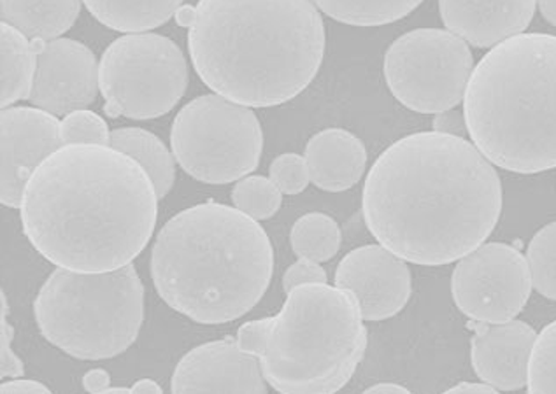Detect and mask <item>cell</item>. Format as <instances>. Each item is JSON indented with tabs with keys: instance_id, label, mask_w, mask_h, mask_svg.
I'll list each match as a JSON object with an SVG mask.
<instances>
[{
	"instance_id": "cell-1",
	"label": "cell",
	"mask_w": 556,
	"mask_h": 394,
	"mask_svg": "<svg viewBox=\"0 0 556 394\" xmlns=\"http://www.w3.org/2000/svg\"><path fill=\"white\" fill-rule=\"evenodd\" d=\"M501 177L464 137L418 131L379 154L362 214L379 244L406 262L443 267L492 236L501 219Z\"/></svg>"
},
{
	"instance_id": "cell-2",
	"label": "cell",
	"mask_w": 556,
	"mask_h": 394,
	"mask_svg": "<svg viewBox=\"0 0 556 394\" xmlns=\"http://www.w3.org/2000/svg\"><path fill=\"white\" fill-rule=\"evenodd\" d=\"M155 182L104 144H65L30 176L20 204L37 253L74 272H111L144 251L159 214Z\"/></svg>"
},
{
	"instance_id": "cell-3",
	"label": "cell",
	"mask_w": 556,
	"mask_h": 394,
	"mask_svg": "<svg viewBox=\"0 0 556 394\" xmlns=\"http://www.w3.org/2000/svg\"><path fill=\"white\" fill-rule=\"evenodd\" d=\"M188 50L205 87L248 107L301 96L325 55L313 0H199Z\"/></svg>"
},
{
	"instance_id": "cell-4",
	"label": "cell",
	"mask_w": 556,
	"mask_h": 394,
	"mask_svg": "<svg viewBox=\"0 0 556 394\" xmlns=\"http://www.w3.org/2000/svg\"><path fill=\"white\" fill-rule=\"evenodd\" d=\"M274 250L255 218L205 202L165 223L151 250V279L165 304L199 325L242 318L273 281Z\"/></svg>"
},
{
	"instance_id": "cell-5",
	"label": "cell",
	"mask_w": 556,
	"mask_h": 394,
	"mask_svg": "<svg viewBox=\"0 0 556 394\" xmlns=\"http://www.w3.org/2000/svg\"><path fill=\"white\" fill-rule=\"evenodd\" d=\"M470 141L498 168H556V36L518 34L479 60L464 97Z\"/></svg>"
},
{
	"instance_id": "cell-6",
	"label": "cell",
	"mask_w": 556,
	"mask_h": 394,
	"mask_svg": "<svg viewBox=\"0 0 556 394\" xmlns=\"http://www.w3.org/2000/svg\"><path fill=\"white\" fill-rule=\"evenodd\" d=\"M352 291L307 282L278 316L242 325L239 347L261 358L265 381L283 394H330L352 381L367 351V328Z\"/></svg>"
},
{
	"instance_id": "cell-7",
	"label": "cell",
	"mask_w": 556,
	"mask_h": 394,
	"mask_svg": "<svg viewBox=\"0 0 556 394\" xmlns=\"http://www.w3.org/2000/svg\"><path fill=\"white\" fill-rule=\"evenodd\" d=\"M37 328L50 344L83 361L116 358L144 322V285L132 265L111 272L56 268L34 302Z\"/></svg>"
},
{
	"instance_id": "cell-8",
	"label": "cell",
	"mask_w": 556,
	"mask_h": 394,
	"mask_svg": "<svg viewBox=\"0 0 556 394\" xmlns=\"http://www.w3.org/2000/svg\"><path fill=\"white\" fill-rule=\"evenodd\" d=\"M170 148L188 176L205 185H228L258 167L264 134L248 105L215 93L197 97L179 111Z\"/></svg>"
},
{
	"instance_id": "cell-9",
	"label": "cell",
	"mask_w": 556,
	"mask_h": 394,
	"mask_svg": "<svg viewBox=\"0 0 556 394\" xmlns=\"http://www.w3.org/2000/svg\"><path fill=\"white\" fill-rule=\"evenodd\" d=\"M99 81L110 118H160L170 113L187 91V59L169 37L127 34L105 50Z\"/></svg>"
},
{
	"instance_id": "cell-10",
	"label": "cell",
	"mask_w": 556,
	"mask_h": 394,
	"mask_svg": "<svg viewBox=\"0 0 556 394\" xmlns=\"http://www.w3.org/2000/svg\"><path fill=\"white\" fill-rule=\"evenodd\" d=\"M384 79L407 110L439 114L466 97L475 59L464 39L439 28H418L392 42L384 55Z\"/></svg>"
},
{
	"instance_id": "cell-11",
	"label": "cell",
	"mask_w": 556,
	"mask_h": 394,
	"mask_svg": "<svg viewBox=\"0 0 556 394\" xmlns=\"http://www.w3.org/2000/svg\"><path fill=\"white\" fill-rule=\"evenodd\" d=\"M529 262L520 251L489 242L458 259L452 276L456 307L478 322H506L523 310L532 293Z\"/></svg>"
},
{
	"instance_id": "cell-12",
	"label": "cell",
	"mask_w": 556,
	"mask_h": 394,
	"mask_svg": "<svg viewBox=\"0 0 556 394\" xmlns=\"http://www.w3.org/2000/svg\"><path fill=\"white\" fill-rule=\"evenodd\" d=\"M37 53L36 79L30 102L53 116H67L87 110L101 90L96 55L74 39L33 41Z\"/></svg>"
},
{
	"instance_id": "cell-13",
	"label": "cell",
	"mask_w": 556,
	"mask_h": 394,
	"mask_svg": "<svg viewBox=\"0 0 556 394\" xmlns=\"http://www.w3.org/2000/svg\"><path fill=\"white\" fill-rule=\"evenodd\" d=\"M336 285L352 291L365 321L379 322L397 316L413 293L406 259L381 244L362 245L348 253L336 270Z\"/></svg>"
},
{
	"instance_id": "cell-14",
	"label": "cell",
	"mask_w": 556,
	"mask_h": 394,
	"mask_svg": "<svg viewBox=\"0 0 556 394\" xmlns=\"http://www.w3.org/2000/svg\"><path fill=\"white\" fill-rule=\"evenodd\" d=\"M2 128V177L0 202L20 208L23 190L36 168L64 145L62 123L37 107H4Z\"/></svg>"
},
{
	"instance_id": "cell-15",
	"label": "cell",
	"mask_w": 556,
	"mask_h": 394,
	"mask_svg": "<svg viewBox=\"0 0 556 394\" xmlns=\"http://www.w3.org/2000/svg\"><path fill=\"white\" fill-rule=\"evenodd\" d=\"M173 393H267L261 358L238 340H216L182 356L170 381Z\"/></svg>"
},
{
	"instance_id": "cell-16",
	"label": "cell",
	"mask_w": 556,
	"mask_h": 394,
	"mask_svg": "<svg viewBox=\"0 0 556 394\" xmlns=\"http://www.w3.org/2000/svg\"><path fill=\"white\" fill-rule=\"evenodd\" d=\"M534 328L523 321L479 322L470 340L476 376L498 391H520L529 382Z\"/></svg>"
},
{
	"instance_id": "cell-17",
	"label": "cell",
	"mask_w": 556,
	"mask_h": 394,
	"mask_svg": "<svg viewBox=\"0 0 556 394\" xmlns=\"http://www.w3.org/2000/svg\"><path fill=\"white\" fill-rule=\"evenodd\" d=\"M535 5L538 0H439V13L467 45L495 48L529 28Z\"/></svg>"
},
{
	"instance_id": "cell-18",
	"label": "cell",
	"mask_w": 556,
	"mask_h": 394,
	"mask_svg": "<svg viewBox=\"0 0 556 394\" xmlns=\"http://www.w3.org/2000/svg\"><path fill=\"white\" fill-rule=\"evenodd\" d=\"M304 158L309 167L311 182L330 193L355 187L367 167L364 142L342 128H327L311 137Z\"/></svg>"
},
{
	"instance_id": "cell-19",
	"label": "cell",
	"mask_w": 556,
	"mask_h": 394,
	"mask_svg": "<svg viewBox=\"0 0 556 394\" xmlns=\"http://www.w3.org/2000/svg\"><path fill=\"white\" fill-rule=\"evenodd\" d=\"M83 0H0L2 22L33 41H53L73 27Z\"/></svg>"
},
{
	"instance_id": "cell-20",
	"label": "cell",
	"mask_w": 556,
	"mask_h": 394,
	"mask_svg": "<svg viewBox=\"0 0 556 394\" xmlns=\"http://www.w3.org/2000/svg\"><path fill=\"white\" fill-rule=\"evenodd\" d=\"M93 18L125 34L148 33L173 18L182 0H83Z\"/></svg>"
},
{
	"instance_id": "cell-21",
	"label": "cell",
	"mask_w": 556,
	"mask_h": 394,
	"mask_svg": "<svg viewBox=\"0 0 556 394\" xmlns=\"http://www.w3.org/2000/svg\"><path fill=\"white\" fill-rule=\"evenodd\" d=\"M110 145L141 164L150 174L151 181L155 182L159 199H164L173 190L176 181V158L155 134L142 128H116L111 131Z\"/></svg>"
},
{
	"instance_id": "cell-22",
	"label": "cell",
	"mask_w": 556,
	"mask_h": 394,
	"mask_svg": "<svg viewBox=\"0 0 556 394\" xmlns=\"http://www.w3.org/2000/svg\"><path fill=\"white\" fill-rule=\"evenodd\" d=\"M2 110L18 100L30 99L37 71V53L25 34L2 22Z\"/></svg>"
},
{
	"instance_id": "cell-23",
	"label": "cell",
	"mask_w": 556,
	"mask_h": 394,
	"mask_svg": "<svg viewBox=\"0 0 556 394\" xmlns=\"http://www.w3.org/2000/svg\"><path fill=\"white\" fill-rule=\"evenodd\" d=\"M321 13L352 27H383L406 18L424 0H313Z\"/></svg>"
},
{
	"instance_id": "cell-24",
	"label": "cell",
	"mask_w": 556,
	"mask_h": 394,
	"mask_svg": "<svg viewBox=\"0 0 556 394\" xmlns=\"http://www.w3.org/2000/svg\"><path fill=\"white\" fill-rule=\"evenodd\" d=\"M296 258L329 262L341 250L342 236L338 223L324 213H309L296 219L290 233Z\"/></svg>"
},
{
	"instance_id": "cell-25",
	"label": "cell",
	"mask_w": 556,
	"mask_h": 394,
	"mask_svg": "<svg viewBox=\"0 0 556 394\" xmlns=\"http://www.w3.org/2000/svg\"><path fill=\"white\" fill-rule=\"evenodd\" d=\"M527 262L535 290L556 302V221L535 233L527 247Z\"/></svg>"
},
{
	"instance_id": "cell-26",
	"label": "cell",
	"mask_w": 556,
	"mask_h": 394,
	"mask_svg": "<svg viewBox=\"0 0 556 394\" xmlns=\"http://www.w3.org/2000/svg\"><path fill=\"white\" fill-rule=\"evenodd\" d=\"M232 202L239 211L256 221L273 218L283 202V193L270 179L262 176L242 177L233 187Z\"/></svg>"
},
{
	"instance_id": "cell-27",
	"label": "cell",
	"mask_w": 556,
	"mask_h": 394,
	"mask_svg": "<svg viewBox=\"0 0 556 394\" xmlns=\"http://www.w3.org/2000/svg\"><path fill=\"white\" fill-rule=\"evenodd\" d=\"M527 390L532 394L556 393V321L543 328L535 339Z\"/></svg>"
},
{
	"instance_id": "cell-28",
	"label": "cell",
	"mask_w": 556,
	"mask_h": 394,
	"mask_svg": "<svg viewBox=\"0 0 556 394\" xmlns=\"http://www.w3.org/2000/svg\"><path fill=\"white\" fill-rule=\"evenodd\" d=\"M62 141L65 144L110 145L111 131L108 123L91 111L79 110L67 114L62 122Z\"/></svg>"
},
{
	"instance_id": "cell-29",
	"label": "cell",
	"mask_w": 556,
	"mask_h": 394,
	"mask_svg": "<svg viewBox=\"0 0 556 394\" xmlns=\"http://www.w3.org/2000/svg\"><path fill=\"white\" fill-rule=\"evenodd\" d=\"M270 181L283 195H299L311 181L309 167L304 156L295 153L281 154L269 168Z\"/></svg>"
},
{
	"instance_id": "cell-30",
	"label": "cell",
	"mask_w": 556,
	"mask_h": 394,
	"mask_svg": "<svg viewBox=\"0 0 556 394\" xmlns=\"http://www.w3.org/2000/svg\"><path fill=\"white\" fill-rule=\"evenodd\" d=\"M0 302H2V308H0V377L2 379H16V377H23L25 368H23L22 359L14 354L13 347H11L14 330L8 321L10 307H8L4 291L0 295Z\"/></svg>"
},
{
	"instance_id": "cell-31",
	"label": "cell",
	"mask_w": 556,
	"mask_h": 394,
	"mask_svg": "<svg viewBox=\"0 0 556 394\" xmlns=\"http://www.w3.org/2000/svg\"><path fill=\"white\" fill-rule=\"evenodd\" d=\"M307 282H327V272L324 267H319V263L315 259L299 258L288 268L283 276L285 293H290L293 288Z\"/></svg>"
},
{
	"instance_id": "cell-32",
	"label": "cell",
	"mask_w": 556,
	"mask_h": 394,
	"mask_svg": "<svg viewBox=\"0 0 556 394\" xmlns=\"http://www.w3.org/2000/svg\"><path fill=\"white\" fill-rule=\"evenodd\" d=\"M433 130L458 137H464L466 134H469V131H467L466 116L455 110L435 114V118H433Z\"/></svg>"
},
{
	"instance_id": "cell-33",
	"label": "cell",
	"mask_w": 556,
	"mask_h": 394,
	"mask_svg": "<svg viewBox=\"0 0 556 394\" xmlns=\"http://www.w3.org/2000/svg\"><path fill=\"white\" fill-rule=\"evenodd\" d=\"M0 391L4 394H14V393H37V394H48L51 393L50 387L48 385L41 384V382L33 381V379H13V381L4 382V384L0 385Z\"/></svg>"
},
{
	"instance_id": "cell-34",
	"label": "cell",
	"mask_w": 556,
	"mask_h": 394,
	"mask_svg": "<svg viewBox=\"0 0 556 394\" xmlns=\"http://www.w3.org/2000/svg\"><path fill=\"white\" fill-rule=\"evenodd\" d=\"M83 387H85L88 393H105V390L111 387L110 373L102 370V368L90 370L87 376L83 377Z\"/></svg>"
},
{
	"instance_id": "cell-35",
	"label": "cell",
	"mask_w": 556,
	"mask_h": 394,
	"mask_svg": "<svg viewBox=\"0 0 556 394\" xmlns=\"http://www.w3.org/2000/svg\"><path fill=\"white\" fill-rule=\"evenodd\" d=\"M450 394H458V393H490L495 394L498 393V390H495L493 385L486 384V382H462V384L453 385L450 390L446 391Z\"/></svg>"
},
{
	"instance_id": "cell-36",
	"label": "cell",
	"mask_w": 556,
	"mask_h": 394,
	"mask_svg": "<svg viewBox=\"0 0 556 394\" xmlns=\"http://www.w3.org/2000/svg\"><path fill=\"white\" fill-rule=\"evenodd\" d=\"M174 18H176V23L181 25V27L190 28L192 27L193 20H195V8L192 5H181L176 14H174Z\"/></svg>"
},
{
	"instance_id": "cell-37",
	"label": "cell",
	"mask_w": 556,
	"mask_h": 394,
	"mask_svg": "<svg viewBox=\"0 0 556 394\" xmlns=\"http://www.w3.org/2000/svg\"><path fill=\"white\" fill-rule=\"evenodd\" d=\"M365 393L372 394V393H409V390L407 387H404V385L393 384V382H381V384L370 385V387H367L365 390Z\"/></svg>"
},
{
	"instance_id": "cell-38",
	"label": "cell",
	"mask_w": 556,
	"mask_h": 394,
	"mask_svg": "<svg viewBox=\"0 0 556 394\" xmlns=\"http://www.w3.org/2000/svg\"><path fill=\"white\" fill-rule=\"evenodd\" d=\"M538 4L544 20L556 27V0H538Z\"/></svg>"
},
{
	"instance_id": "cell-39",
	"label": "cell",
	"mask_w": 556,
	"mask_h": 394,
	"mask_svg": "<svg viewBox=\"0 0 556 394\" xmlns=\"http://www.w3.org/2000/svg\"><path fill=\"white\" fill-rule=\"evenodd\" d=\"M132 393H164L162 387L156 384L155 381H151V379H142V381L136 382L132 385Z\"/></svg>"
}]
</instances>
